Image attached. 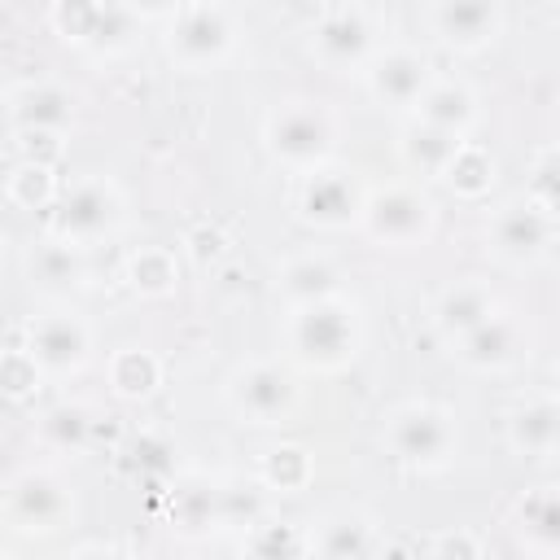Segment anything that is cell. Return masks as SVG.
<instances>
[{"instance_id": "33", "label": "cell", "mask_w": 560, "mask_h": 560, "mask_svg": "<svg viewBox=\"0 0 560 560\" xmlns=\"http://www.w3.org/2000/svg\"><path fill=\"white\" fill-rule=\"evenodd\" d=\"M529 201L542 206L547 214H560V144L538 153L534 179H529Z\"/></svg>"}, {"instance_id": "8", "label": "cell", "mask_w": 560, "mask_h": 560, "mask_svg": "<svg viewBox=\"0 0 560 560\" xmlns=\"http://www.w3.org/2000/svg\"><path fill=\"white\" fill-rule=\"evenodd\" d=\"M306 35H311L306 39L311 44V57L319 66L337 70V74L368 70L372 57L381 52L376 48V18L363 4H328V9H319Z\"/></svg>"}, {"instance_id": "36", "label": "cell", "mask_w": 560, "mask_h": 560, "mask_svg": "<svg viewBox=\"0 0 560 560\" xmlns=\"http://www.w3.org/2000/svg\"><path fill=\"white\" fill-rule=\"evenodd\" d=\"M18 144H22V162L48 166V171H52V162H57V153H61V144H57L52 131H18Z\"/></svg>"}, {"instance_id": "37", "label": "cell", "mask_w": 560, "mask_h": 560, "mask_svg": "<svg viewBox=\"0 0 560 560\" xmlns=\"http://www.w3.org/2000/svg\"><path fill=\"white\" fill-rule=\"evenodd\" d=\"M438 560H481V542L468 529H451L438 538Z\"/></svg>"}, {"instance_id": "38", "label": "cell", "mask_w": 560, "mask_h": 560, "mask_svg": "<svg viewBox=\"0 0 560 560\" xmlns=\"http://www.w3.org/2000/svg\"><path fill=\"white\" fill-rule=\"evenodd\" d=\"M188 254H192L197 262H206V258H219V254H223V236H219L214 228H197V232L188 236Z\"/></svg>"}, {"instance_id": "27", "label": "cell", "mask_w": 560, "mask_h": 560, "mask_svg": "<svg viewBox=\"0 0 560 560\" xmlns=\"http://www.w3.org/2000/svg\"><path fill=\"white\" fill-rule=\"evenodd\" d=\"M127 284H131L136 293H144V298H166V293L175 289V258H171V249L149 245V249L131 254V262H127Z\"/></svg>"}, {"instance_id": "5", "label": "cell", "mask_w": 560, "mask_h": 560, "mask_svg": "<svg viewBox=\"0 0 560 560\" xmlns=\"http://www.w3.org/2000/svg\"><path fill=\"white\" fill-rule=\"evenodd\" d=\"M241 18L228 4H179L166 13V57L179 70H210L232 57Z\"/></svg>"}, {"instance_id": "28", "label": "cell", "mask_w": 560, "mask_h": 560, "mask_svg": "<svg viewBox=\"0 0 560 560\" xmlns=\"http://www.w3.org/2000/svg\"><path fill=\"white\" fill-rule=\"evenodd\" d=\"M171 521L188 534H201V529H214L223 525V490H206V486H188L175 494V508H171Z\"/></svg>"}, {"instance_id": "21", "label": "cell", "mask_w": 560, "mask_h": 560, "mask_svg": "<svg viewBox=\"0 0 560 560\" xmlns=\"http://www.w3.org/2000/svg\"><path fill=\"white\" fill-rule=\"evenodd\" d=\"M416 118L429 122V127H442V131L468 140V131H472L477 118H481V105H477V96H472L468 83H459V79H438V83L424 92V101L416 105Z\"/></svg>"}, {"instance_id": "6", "label": "cell", "mask_w": 560, "mask_h": 560, "mask_svg": "<svg viewBox=\"0 0 560 560\" xmlns=\"http://www.w3.org/2000/svg\"><path fill=\"white\" fill-rule=\"evenodd\" d=\"M223 398H228L232 416H241V424H284L298 411L302 389H298V376L284 363L249 359L228 376Z\"/></svg>"}, {"instance_id": "11", "label": "cell", "mask_w": 560, "mask_h": 560, "mask_svg": "<svg viewBox=\"0 0 560 560\" xmlns=\"http://www.w3.org/2000/svg\"><path fill=\"white\" fill-rule=\"evenodd\" d=\"M39 372L48 376H70L88 363L92 354V328L74 311H48L26 319V346H22Z\"/></svg>"}, {"instance_id": "14", "label": "cell", "mask_w": 560, "mask_h": 560, "mask_svg": "<svg viewBox=\"0 0 560 560\" xmlns=\"http://www.w3.org/2000/svg\"><path fill=\"white\" fill-rule=\"evenodd\" d=\"M503 22L508 13L494 0H442L424 9V26L433 31V39L455 52H481L503 35Z\"/></svg>"}, {"instance_id": "10", "label": "cell", "mask_w": 560, "mask_h": 560, "mask_svg": "<svg viewBox=\"0 0 560 560\" xmlns=\"http://www.w3.org/2000/svg\"><path fill=\"white\" fill-rule=\"evenodd\" d=\"M74 516V494L48 468H26L4 490V521L22 534H52Z\"/></svg>"}, {"instance_id": "17", "label": "cell", "mask_w": 560, "mask_h": 560, "mask_svg": "<svg viewBox=\"0 0 560 560\" xmlns=\"http://www.w3.org/2000/svg\"><path fill=\"white\" fill-rule=\"evenodd\" d=\"M494 315H499V302H494L490 284L477 280V276L446 284V289L438 293V302H433V324H438V332H442L451 346H455L459 337H468L472 328H481L486 319H494Z\"/></svg>"}, {"instance_id": "20", "label": "cell", "mask_w": 560, "mask_h": 560, "mask_svg": "<svg viewBox=\"0 0 560 560\" xmlns=\"http://www.w3.org/2000/svg\"><path fill=\"white\" fill-rule=\"evenodd\" d=\"M512 529L529 551L560 556V486H538L516 499Z\"/></svg>"}, {"instance_id": "18", "label": "cell", "mask_w": 560, "mask_h": 560, "mask_svg": "<svg viewBox=\"0 0 560 560\" xmlns=\"http://www.w3.org/2000/svg\"><path fill=\"white\" fill-rule=\"evenodd\" d=\"M13 131H52L61 136L74 122V92L61 83H22L9 92Z\"/></svg>"}, {"instance_id": "26", "label": "cell", "mask_w": 560, "mask_h": 560, "mask_svg": "<svg viewBox=\"0 0 560 560\" xmlns=\"http://www.w3.org/2000/svg\"><path fill=\"white\" fill-rule=\"evenodd\" d=\"M306 556H311V538L289 521H262L245 538V560H306Z\"/></svg>"}, {"instance_id": "4", "label": "cell", "mask_w": 560, "mask_h": 560, "mask_svg": "<svg viewBox=\"0 0 560 560\" xmlns=\"http://www.w3.org/2000/svg\"><path fill=\"white\" fill-rule=\"evenodd\" d=\"M144 9H131V4H92V0H57L48 4V26L74 44V48H88L96 57H118L127 48L140 44L144 35Z\"/></svg>"}, {"instance_id": "16", "label": "cell", "mask_w": 560, "mask_h": 560, "mask_svg": "<svg viewBox=\"0 0 560 560\" xmlns=\"http://www.w3.org/2000/svg\"><path fill=\"white\" fill-rule=\"evenodd\" d=\"M525 354H529V332L516 315H503V311L455 341V359L472 372H508Z\"/></svg>"}, {"instance_id": "24", "label": "cell", "mask_w": 560, "mask_h": 560, "mask_svg": "<svg viewBox=\"0 0 560 560\" xmlns=\"http://www.w3.org/2000/svg\"><path fill=\"white\" fill-rule=\"evenodd\" d=\"M337 267L319 254H298L280 267V293L289 298V306H306V302H319V298H332L337 293Z\"/></svg>"}, {"instance_id": "3", "label": "cell", "mask_w": 560, "mask_h": 560, "mask_svg": "<svg viewBox=\"0 0 560 560\" xmlns=\"http://www.w3.org/2000/svg\"><path fill=\"white\" fill-rule=\"evenodd\" d=\"M262 144L267 153L289 166V171H319L328 166L332 149H337V118L324 101H306V96H293L284 105H276L262 122Z\"/></svg>"}, {"instance_id": "31", "label": "cell", "mask_w": 560, "mask_h": 560, "mask_svg": "<svg viewBox=\"0 0 560 560\" xmlns=\"http://www.w3.org/2000/svg\"><path fill=\"white\" fill-rule=\"evenodd\" d=\"M446 184L459 192V197H481L490 184H494V158L481 149V144H464L459 149V158L451 162V171H446Z\"/></svg>"}, {"instance_id": "32", "label": "cell", "mask_w": 560, "mask_h": 560, "mask_svg": "<svg viewBox=\"0 0 560 560\" xmlns=\"http://www.w3.org/2000/svg\"><path fill=\"white\" fill-rule=\"evenodd\" d=\"M9 201L22 206V210H39L52 201V171L48 166H35V162H22L13 175H9Z\"/></svg>"}, {"instance_id": "22", "label": "cell", "mask_w": 560, "mask_h": 560, "mask_svg": "<svg viewBox=\"0 0 560 560\" xmlns=\"http://www.w3.org/2000/svg\"><path fill=\"white\" fill-rule=\"evenodd\" d=\"M376 551V529L359 512H337L311 534V556L319 560H372Z\"/></svg>"}, {"instance_id": "35", "label": "cell", "mask_w": 560, "mask_h": 560, "mask_svg": "<svg viewBox=\"0 0 560 560\" xmlns=\"http://www.w3.org/2000/svg\"><path fill=\"white\" fill-rule=\"evenodd\" d=\"M35 381H39L35 359L22 346H9V354H4V394L9 398H26L35 389Z\"/></svg>"}, {"instance_id": "40", "label": "cell", "mask_w": 560, "mask_h": 560, "mask_svg": "<svg viewBox=\"0 0 560 560\" xmlns=\"http://www.w3.org/2000/svg\"><path fill=\"white\" fill-rule=\"evenodd\" d=\"M556 385H560V359H556Z\"/></svg>"}, {"instance_id": "15", "label": "cell", "mask_w": 560, "mask_h": 560, "mask_svg": "<svg viewBox=\"0 0 560 560\" xmlns=\"http://www.w3.org/2000/svg\"><path fill=\"white\" fill-rule=\"evenodd\" d=\"M363 206H368V197L337 166L311 171L302 179V188H298V214L306 223H315V228H350V223H363Z\"/></svg>"}, {"instance_id": "29", "label": "cell", "mask_w": 560, "mask_h": 560, "mask_svg": "<svg viewBox=\"0 0 560 560\" xmlns=\"http://www.w3.org/2000/svg\"><path fill=\"white\" fill-rule=\"evenodd\" d=\"M258 477H262V486H271L280 494H293V490H302L311 481V459H306L302 446H276V451L262 455Z\"/></svg>"}, {"instance_id": "9", "label": "cell", "mask_w": 560, "mask_h": 560, "mask_svg": "<svg viewBox=\"0 0 560 560\" xmlns=\"http://www.w3.org/2000/svg\"><path fill=\"white\" fill-rule=\"evenodd\" d=\"M433 219H438L433 201L420 188H407V184H389V188L372 192L368 206H363V232L376 245H389V249L424 245L429 232H433Z\"/></svg>"}, {"instance_id": "2", "label": "cell", "mask_w": 560, "mask_h": 560, "mask_svg": "<svg viewBox=\"0 0 560 560\" xmlns=\"http://www.w3.org/2000/svg\"><path fill=\"white\" fill-rule=\"evenodd\" d=\"M381 446L394 464L416 472H438L459 451V420L442 402H402L381 424Z\"/></svg>"}, {"instance_id": "19", "label": "cell", "mask_w": 560, "mask_h": 560, "mask_svg": "<svg viewBox=\"0 0 560 560\" xmlns=\"http://www.w3.org/2000/svg\"><path fill=\"white\" fill-rule=\"evenodd\" d=\"M508 446L529 459L560 451V398H529L508 411Z\"/></svg>"}, {"instance_id": "7", "label": "cell", "mask_w": 560, "mask_h": 560, "mask_svg": "<svg viewBox=\"0 0 560 560\" xmlns=\"http://www.w3.org/2000/svg\"><path fill=\"white\" fill-rule=\"evenodd\" d=\"M118 223H122V192H118V184L105 179V175H83V179H74L61 192V201L52 210V241L88 249V245L105 241Z\"/></svg>"}, {"instance_id": "23", "label": "cell", "mask_w": 560, "mask_h": 560, "mask_svg": "<svg viewBox=\"0 0 560 560\" xmlns=\"http://www.w3.org/2000/svg\"><path fill=\"white\" fill-rule=\"evenodd\" d=\"M464 144H468L464 136H451V131L429 127V122H420V118H416V122L402 131V140H398L407 166H416V171H424V175H442V179H446V171H451V162L459 158Z\"/></svg>"}, {"instance_id": "30", "label": "cell", "mask_w": 560, "mask_h": 560, "mask_svg": "<svg viewBox=\"0 0 560 560\" xmlns=\"http://www.w3.org/2000/svg\"><path fill=\"white\" fill-rule=\"evenodd\" d=\"M26 267H31V280H39V284H79V280H83L79 249H74V245H61V241L39 245V249L26 258Z\"/></svg>"}, {"instance_id": "34", "label": "cell", "mask_w": 560, "mask_h": 560, "mask_svg": "<svg viewBox=\"0 0 560 560\" xmlns=\"http://www.w3.org/2000/svg\"><path fill=\"white\" fill-rule=\"evenodd\" d=\"M88 411L83 407H57L48 420H44V433L52 438V446H61V451H79L83 442H88Z\"/></svg>"}, {"instance_id": "39", "label": "cell", "mask_w": 560, "mask_h": 560, "mask_svg": "<svg viewBox=\"0 0 560 560\" xmlns=\"http://www.w3.org/2000/svg\"><path fill=\"white\" fill-rule=\"evenodd\" d=\"M70 560H127L118 547H105V542H83L70 551Z\"/></svg>"}, {"instance_id": "13", "label": "cell", "mask_w": 560, "mask_h": 560, "mask_svg": "<svg viewBox=\"0 0 560 560\" xmlns=\"http://www.w3.org/2000/svg\"><path fill=\"white\" fill-rule=\"evenodd\" d=\"M363 74H368V92L389 109H416L424 101V92L438 83L433 61L411 44L381 48Z\"/></svg>"}, {"instance_id": "25", "label": "cell", "mask_w": 560, "mask_h": 560, "mask_svg": "<svg viewBox=\"0 0 560 560\" xmlns=\"http://www.w3.org/2000/svg\"><path fill=\"white\" fill-rule=\"evenodd\" d=\"M158 381H162V363L140 346H127L109 359V385L118 398H149Z\"/></svg>"}, {"instance_id": "1", "label": "cell", "mask_w": 560, "mask_h": 560, "mask_svg": "<svg viewBox=\"0 0 560 560\" xmlns=\"http://www.w3.org/2000/svg\"><path fill=\"white\" fill-rule=\"evenodd\" d=\"M284 346H289L293 363H302L306 372H341L363 346L359 306L346 302L341 293L306 302V306H289Z\"/></svg>"}, {"instance_id": "12", "label": "cell", "mask_w": 560, "mask_h": 560, "mask_svg": "<svg viewBox=\"0 0 560 560\" xmlns=\"http://www.w3.org/2000/svg\"><path fill=\"white\" fill-rule=\"evenodd\" d=\"M556 236V214H547L542 206H534L529 197L521 201H508L490 214L486 223V241L494 249V258L512 262V267H525V262H538L547 254Z\"/></svg>"}]
</instances>
